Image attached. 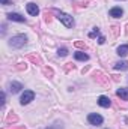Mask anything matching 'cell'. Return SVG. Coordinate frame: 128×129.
I'll use <instances>...</instances> for the list:
<instances>
[{
  "label": "cell",
  "mask_w": 128,
  "mask_h": 129,
  "mask_svg": "<svg viewBox=\"0 0 128 129\" xmlns=\"http://www.w3.org/2000/svg\"><path fill=\"white\" fill-rule=\"evenodd\" d=\"M118 54H119L121 57H125L128 54V45H121V47L118 48Z\"/></svg>",
  "instance_id": "12"
},
{
  "label": "cell",
  "mask_w": 128,
  "mask_h": 129,
  "mask_svg": "<svg viewBox=\"0 0 128 129\" xmlns=\"http://www.w3.org/2000/svg\"><path fill=\"white\" fill-rule=\"evenodd\" d=\"M96 35H99V29L98 27H94V30L89 33V38H95Z\"/></svg>",
  "instance_id": "16"
},
{
  "label": "cell",
  "mask_w": 128,
  "mask_h": 129,
  "mask_svg": "<svg viewBox=\"0 0 128 129\" xmlns=\"http://www.w3.org/2000/svg\"><path fill=\"white\" fill-rule=\"evenodd\" d=\"M115 69L116 71H125V69H128V63L127 62H118L115 64Z\"/></svg>",
  "instance_id": "13"
},
{
  "label": "cell",
  "mask_w": 128,
  "mask_h": 129,
  "mask_svg": "<svg viewBox=\"0 0 128 129\" xmlns=\"http://www.w3.org/2000/svg\"><path fill=\"white\" fill-rule=\"evenodd\" d=\"M104 42H105V38H104L102 35H99V38H98V44H101V45H102Z\"/></svg>",
  "instance_id": "17"
},
{
  "label": "cell",
  "mask_w": 128,
  "mask_h": 129,
  "mask_svg": "<svg viewBox=\"0 0 128 129\" xmlns=\"http://www.w3.org/2000/svg\"><path fill=\"white\" fill-rule=\"evenodd\" d=\"M57 54H59L60 57H65V56H68V50H66V48H59V50H57Z\"/></svg>",
  "instance_id": "15"
},
{
  "label": "cell",
  "mask_w": 128,
  "mask_h": 129,
  "mask_svg": "<svg viewBox=\"0 0 128 129\" xmlns=\"http://www.w3.org/2000/svg\"><path fill=\"white\" fill-rule=\"evenodd\" d=\"M116 95L121 98L122 101H128V89L127 87H121L116 90Z\"/></svg>",
  "instance_id": "11"
},
{
  "label": "cell",
  "mask_w": 128,
  "mask_h": 129,
  "mask_svg": "<svg viewBox=\"0 0 128 129\" xmlns=\"http://www.w3.org/2000/svg\"><path fill=\"white\" fill-rule=\"evenodd\" d=\"M74 57H75V60H80V62L89 60V56H88L84 51H75V53H74Z\"/></svg>",
  "instance_id": "10"
},
{
  "label": "cell",
  "mask_w": 128,
  "mask_h": 129,
  "mask_svg": "<svg viewBox=\"0 0 128 129\" xmlns=\"http://www.w3.org/2000/svg\"><path fill=\"white\" fill-rule=\"evenodd\" d=\"M27 44V36L26 35H15L9 39V45L12 48H21Z\"/></svg>",
  "instance_id": "1"
},
{
  "label": "cell",
  "mask_w": 128,
  "mask_h": 129,
  "mask_svg": "<svg viewBox=\"0 0 128 129\" xmlns=\"http://www.w3.org/2000/svg\"><path fill=\"white\" fill-rule=\"evenodd\" d=\"M26 9H27V14L32 15V17H36V15L39 14V8H38V5L33 3V2H30V3L26 5Z\"/></svg>",
  "instance_id": "5"
},
{
  "label": "cell",
  "mask_w": 128,
  "mask_h": 129,
  "mask_svg": "<svg viewBox=\"0 0 128 129\" xmlns=\"http://www.w3.org/2000/svg\"><path fill=\"white\" fill-rule=\"evenodd\" d=\"M57 20L63 24L65 27H68V29L74 27V18L69 14H66V12H57Z\"/></svg>",
  "instance_id": "2"
},
{
  "label": "cell",
  "mask_w": 128,
  "mask_h": 129,
  "mask_svg": "<svg viewBox=\"0 0 128 129\" xmlns=\"http://www.w3.org/2000/svg\"><path fill=\"white\" fill-rule=\"evenodd\" d=\"M109 14H110V17H113V18H121V17L124 15V9L119 8V6H115V8L110 9Z\"/></svg>",
  "instance_id": "8"
},
{
  "label": "cell",
  "mask_w": 128,
  "mask_h": 129,
  "mask_svg": "<svg viewBox=\"0 0 128 129\" xmlns=\"http://www.w3.org/2000/svg\"><path fill=\"white\" fill-rule=\"evenodd\" d=\"M33 99H35V93L32 90H24V93L20 98V102H21V105H27V104L32 102Z\"/></svg>",
  "instance_id": "4"
},
{
  "label": "cell",
  "mask_w": 128,
  "mask_h": 129,
  "mask_svg": "<svg viewBox=\"0 0 128 129\" xmlns=\"http://www.w3.org/2000/svg\"><path fill=\"white\" fill-rule=\"evenodd\" d=\"M88 122H89L91 125H94V126H99V125H102L104 119H102V116H99V114H96V113H91V114L88 116Z\"/></svg>",
  "instance_id": "3"
},
{
  "label": "cell",
  "mask_w": 128,
  "mask_h": 129,
  "mask_svg": "<svg viewBox=\"0 0 128 129\" xmlns=\"http://www.w3.org/2000/svg\"><path fill=\"white\" fill-rule=\"evenodd\" d=\"M0 3H2V5H5V6L11 5V2H9V0H0Z\"/></svg>",
  "instance_id": "18"
},
{
  "label": "cell",
  "mask_w": 128,
  "mask_h": 129,
  "mask_svg": "<svg viewBox=\"0 0 128 129\" xmlns=\"http://www.w3.org/2000/svg\"><path fill=\"white\" fill-rule=\"evenodd\" d=\"M6 17H8V20H9V21H17V23H26V18H24V17H21V15H20V14H17V12H11V14H8Z\"/></svg>",
  "instance_id": "6"
},
{
  "label": "cell",
  "mask_w": 128,
  "mask_h": 129,
  "mask_svg": "<svg viewBox=\"0 0 128 129\" xmlns=\"http://www.w3.org/2000/svg\"><path fill=\"white\" fill-rule=\"evenodd\" d=\"M8 87H9V92H11V93H18V92L23 89V84L18 83V81H11Z\"/></svg>",
  "instance_id": "7"
},
{
  "label": "cell",
  "mask_w": 128,
  "mask_h": 129,
  "mask_svg": "<svg viewBox=\"0 0 128 129\" xmlns=\"http://www.w3.org/2000/svg\"><path fill=\"white\" fill-rule=\"evenodd\" d=\"M45 129H63V123L62 122H54L53 125H50L48 128H45Z\"/></svg>",
  "instance_id": "14"
},
{
  "label": "cell",
  "mask_w": 128,
  "mask_h": 129,
  "mask_svg": "<svg viewBox=\"0 0 128 129\" xmlns=\"http://www.w3.org/2000/svg\"><path fill=\"white\" fill-rule=\"evenodd\" d=\"M98 105H99V107H102V108H109V107L112 105V102H110V98H107V96H99V98H98Z\"/></svg>",
  "instance_id": "9"
}]
</instances>
